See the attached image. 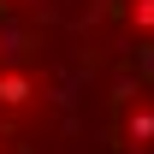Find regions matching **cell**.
I'll return each instance as SVG.
<instances>
[{
  "mask_svg": "<svg viewBox=\"0 0 154 154\" xmlns=\"http://www.w3.org/2000/svg\"><path fill=\"white\" fill-rule=\"evenodd\" d=\"M136 18H142V24H154V0H142V6H136Z\"/></svg>",
  "mask_w": 154,
  "mask_h": 154,
  "instance_id": "6da1fadb",
  "label": "cell"
}]
</instances>
